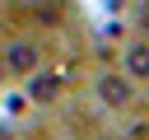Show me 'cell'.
I'll use <instances>...</instances> for the list:
<instances>
[{"label":"cell","mask_w":149,"mask_h":140,"mask_svg":"<svg viewBox=\"0 0 149 140\" xmlns=\"http://www.w3.org/2000/svg\"><path fill=\"white\" fill-rule=\"evenodd\" d=\"M0 70H5V79H28L33 70H42V47L28 42V37L5 42V51H0Z\"/></svg>","instance_id":"6da1fadb"},{"label":"cell","mask_w":149,"mask_h":140,"mask_svg":"<svg viewBox=\"0 0 149 140\" xmlns=\"http://www.w3.org/2000/svg\"><path fill=\"white\" fill-rule=\"evenodd\" d=\"M93 93H98V103H102V107H112V112H121V107L130 103V93H135V79H130L126 70H112V75H98V84H93Z\"/></svg>","instance_id":"7a4b0ae2"},{"label":"cell","mask_w":149,"mask_h":140,"mask_svg":"<svg viewBox=\"0 0 149 140\" xmlns=\"http://www.w3.org/2000/svg\"><path fill=\"white\" fill-rule=\"evenodd\" d=\"M121 70L135 79V84H149V37L135 33L126 47H121Z\"/></svg>","instance_id":"3957f363"},{"label":"cell","mask_w":149,"mask_h":140,"mask_svg":"<svg viewBox=\"0 0 149 140\" xmlns=\"http://www.w3.org/2000/svg\"><path fill=\"white\" fill-rule=\"evenodd\" d=\"M0 140H14V135H9V131H0Z\"/></svg>","instance_id":"277c9868"}]
</instances>
